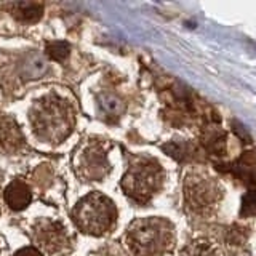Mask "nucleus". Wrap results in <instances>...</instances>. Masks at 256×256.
I'll use <instances>...</instances> for the list:
<instances>
[{
    "instance_id": "6e6552de",
    "label": "nucleus",
    "mask_w": 256,
    "mask_h": 256,
    "mask_svg": "<svg viewBox=\"0 0 256 256\" xmlns=\"http://www.w3.org/2000/svg\"><path fill=\"white\" fill-rule=\"evenodd\" d=\"M26 146V140L18 122L12 116H0V150L4 154H18Z\"/></svg>"
},
{
    "instance_id": "ddd939ff",
    "label": "nucleus",
    "mask_w": 256,
    "mask_h": 256,
    "mask_svg": "<svg viewBox=\"0 0 256 256\" xmlns=\"http://www.w3.org/2000/svg\"><path fill=\"white\" fill-rule=\"evenodd\" d=\"M70 46L66 42H48L45 46V53L50 60L62 62L69 56Z\"/></svg>"
},
{
    "instance_id": "0eeeda50",
    "label": "nucleus",
    "mask_w": 256,
    "mask_h": 256,
    "mask_svg": "<svg viewBox=\"0 0 256 256\" xmlns=\"http://www.w3.org/2000/svg\"><path fill=\"white\" fill-rule=\"evenodd\" d=\"M32 238L46 253H60L69 246V236L64 224L53 220H38L32 226Z\"/></svg>"
},
{
    "instance_id": "9d476101",
    "label": "nucleus",
    "mask_w": 256,
    "mask_h": 256,
    "mask_svg": "<svg viewBox=\"0 0 256 256\" xmlns=\"http://www.w3.org/2000/svg\"><path fill=\"white\" fill-rule=\"evenodd\" d=\"M180 256H221V253L220 248L212 240L197 238L184 248Z\"/></svg>"
},
{
    "instance_id": "9b49d317",
    "label": "nucleus",
    "mask_w": 256,
    "mask_h": 256,
    "mask_svg": "<svg viewBox=\"0 0 256 256\" xmlns=\"http://www.w3.org/2000/svg\"><path fill=\"white\" fill-rule=\"evenodd\" d=\"M12 13L13 18L21 22H37L44 14V6L40 4H16Z\"/></svg>"
},
{
    "instance_id": "f257e3e1",
    "label": "nucleus",
    "mask_w": 256,
    "mask_h": 256,
    "mask_svg": "<svg viewBox=\"0 0 256 256\" xmlns=\"http://www.w3.org/2000/svg\"><path fill=\"white\" fill-rule=\"evenodd\" d=\"M29 124L37 140L56 146L74 132L76 112L70 102L62 96L48 93L30 106Z\"/></svg>"
},
{
    "instance_id": "f8f14e48",
    "label": "nucleus",
    "mask_w": 256,
    "mask_h": 256,
    "mask_svg": "<svg viewBox=\"0 0 256 256\" xmlns=\"http://www.w3.org/2000/svg\"><path fill=\"white\" fill-rule=\"evenodd\" d=\"M100 106L102 108L104 114H108V117H120V114L124 112V102L118 98H116L114 94H104L100 98Z\"/></svg>"
},
{
    "instance_id": "39448f33",
    "label": "nucleus",
    "mask_w": 256,
    "mask_h": 256,
    "mask_svg": "<svg viewBox=\"0 0 256 256\" xmlns=\"http://www.w3.org/2000/svg\"><path fill=\"white\" fill-rule=\"evenodd\" d=\"M224 189L221 182L206 170H190L184 176V198L186 206L197 216H212L216 213Z\"/></svg>"
},
{
    "instance_id": "7ed1b4c3",
    "label": "nucleus",
    "mask_w": 256,
    "mask_h": 256,
    "mask_svg": "<svg viewBox=\"0 0 256 256\" xmlns=\"http://www.w3.org/2000/svg\"><path fill=\"white\" fill-rule=\"evenodd\" d=\"M164 168L156 158L132 156L120 186L133 202L146 205L164 186Z\"/></svg>"
},
{
    "instance_id": "4468645a",
    "label": "nucleus",
    "mask_w": 256,
    "mask_h": 256,
    "mask_svg": "<svg viewBox=\"0 0 256 256\" xmlns=\"http://www.w3.org/2000/svg\"><path fill=\"white\" fill-rule=\"evenodd\" d=\"M14 256H42V253H40L34 246H24V248H21V250L16 252Z\"/></svg>"
},
{
    "instance_id": "20e7f679",
    "label": "nucleus",
    "mask_w": 256,
    "mask_h": 256,
    "mask_svg": "<svg viewBox=\"0 0 256 256\" xmlns=\"http://www.w3.org/2000/svg\"><path fill=\"white\" fill-rule=\"evenodd\" d=\"M70 214L77 229L94 237H101L114 229L118 216L116 204L101 192H90L82 197Z\"/></svg>"
},
{
    "instance_id": "f03ea898",
    "label": "nucleus",
    "mask_w": 256,
    "mask_h": 256,
    "mask_svg": "<svg viewBox=\"0 0 256 256\" xmlns=\"http://www.w3.org/2000/svg\"><path fill=\"white\" fill-rule=\"evenodd\" d=\"M125 242L134 256H162L173 248L174 228L164 218H140L128 226Z\"/></svg>"
},
{
    "instance_id": "1a4fd4ad",
    "label": "nucleus",
    "mask_w": 256,
    "mask_h": 256,
    "mask_svg": "<svg viewBox=\"0 0 256 256\" xmlns=\"http://www.w3.org/2000/svg\"><path fill=\"white\" fill-rule=\"evenodd\" d=\"M5 202L6 205L12 208L13 212H21L24 208H28V205L32 200L30 189L22 180H14L6 186L4 192Z\"/></svg>"
},
{
    "instance_id": "423d86ee",
    "label": "nucleus",
    "mask_w": 256,
    "mask_h": 256,
    "mask_svg": "<svg viewBox=\"0 0 256 256\" xmlns=\"http://www.w3.org/2000/svg\"><path fill=\"white\" fill-rule=\"evenodd\" d=\"M109 144L102 140L90 138L78 144L72 156V168L84 181H101L110 172L108 160Z\"/></svg>"
}]
</instances>
